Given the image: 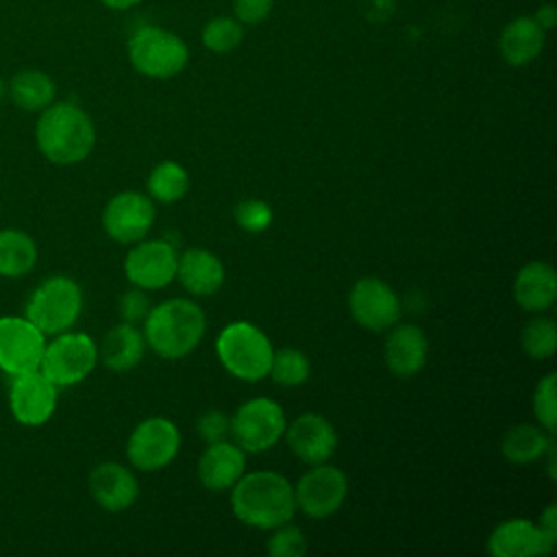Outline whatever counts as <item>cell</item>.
I'll return each mask as SVG.
<instances>
[{
    "label": "cell",
    "instance_id": "obj_27",
    "mask_svg": "<svg viewBox=\"0 0 557 557\" xmlns=\"http://www.w3.org/2000/svg\"><path fill=\"white\" fill-rule=\"evenodd\" d=\"M54 83L39 70H20L9 83L11 100L24 111H44L54 100Z\"/></svg>",
    "mask_w": 557,
    "mask_h": 557
},
{
    "label": "cell",
    "instance_id": "obj_20",
    "mask_svg": "<svg viewBox=\"0 0 557 557\" xmlns=\"http://www.w3.org/2000/svg\"><path fill=\"white\" fill-rule=\"evenodd\" d=\"M516 302L531 313L546 311L557 298V272L546 261L524 263L513 278Z\"/></svg>",
    "mask_w": 557,
    "mask_h": 557
},
{
    "label": "cell",
    "instance_id": "obj_6",
    "mask_svg": "<svg viewBox=\"0 0 557 557\" xmlns=\"http://www.w3.org/2000/svg\"><path fill=\"white\" fill-rule=\"evenodd\" d=\"M98 363V346L87 333L63 331L46 344L39 370L59 387L85 381Z\"/></svg>",
    "mask_w": 557,
    "mask_h": 557
},
{
    "label": "cell",
    "instance_id": "obj_24",
    "mask_svg": "<svg viewBox=\"0 0 557 557\" xmlns=\"http://www.w3.org/2000/svg\"><path fill=\"white\" fill-rule=\"evenodd\" d=\"M544 39V28L535 22V17H516L500 33V57L509 65H527L542 52Z\"/></svg>",
    "mask_w": 557,
    "mask_h": 557
},
{
    "label": "cell",
    "instance_id": "obj_12",
    "mask_svg": "<svg viewBox=\"0 0 557 557\" xmlns=\"http://www.w3.org/2000/svg\"><path fill=\"white\" fill-rule=\"evenodd\" d=\"M352 320L366 331L381 333L400 320L398 294L379 276L359 278L348 294Z\"/></svg>",
    "mask_w": 557,
    "mask_h": 557
},
{
    "label": "cell",
    "instance_id": "obj_13",
    "mask_svg": "<svg viewBox=\"0 0 557 557\" xmlns=\"http://www.w3.org/2000/svg\"><path fill=\"white\" fill-rule=\"evenodd\" d=\"M178 255L174 246L165 239H139L126 252L124 274L144 292L161 289L176 278Z\"/></svg>",
    "mask_w": 557,
    "mask_h": 557
},
{
    "label": "cell",
    "instance_id": "obj_2",
    "mask_svg": "<svg viewBox=\"0 0 557 557\" xmlns=\"http://www.w3.org/2000/svg\"><path fill=\"white\" fill-rule=\"evenodd\" d=\"M35 141L44 159L54 165L85 161L96 146L91 117L74 102L48 104L35 126Z\"/></svg>",
    "mask_w": 557,
    "mask_h": 557
},
{
    "label": "cell",
    "instance_id": "obj_35",
    "mask_svg": "<svg viewBox=\"0 0 557 557\" xmlns=\"http://www.w3.org/2000/svg\"><path fill=\"white\" fill-rule=\"evenodd\" d=\"M117 311H120V315H122L124 322H131V324L144 322V318H146L148 311H150V302H148L146 292L139 289V287H133V289L124 292V294L120 296Z\"/></svg>",
    "mask_w": 557,
    "mask_h": 557
},
{
    "label": "cell",
    "instance_id": "obj_19",
    "mask_svg": "<svg viewBox=\"0 0 557 557\" xmlns=\"http://www.w3.org/2000/svg\"><path fill=\"white\" fill-rule=\"evenodd\" d=\"M246 470V453L226 440L207 444L198 459V479L211 492L231 490Z\"/></svg>",
    "mask_w": 557,
    "mask_h": 557
},
{
    "label": "cell",
    "instance_id": "obj_14",
    "mask_svg": "<svg viewBox=\"0 0 557 557\" xmlns=\"http://www.w3.org/2000/svg\"><path fill=\"white\" fill-rule=\"evenodd\" d=\"M59 387L41 372L30 370L11 376L9 411L24 426H41L57 411Z\"/></svg>",
    "mask_w": 557,
    "mask_h": 557
},
{
    "label": "cell",
    "instance_id": "obj_7",
    "mask_svg": "<svg viewBox=\"0 0 557 557\" xmlns=\"http://www.w3.org/2000/svg\"><path fill=\"white\" fill-rule=\"evenodd\" d=\"M128 59L144 76L172 78L185 67L189 52L178 35L157 26H144L128 41Z\"/></svg>",
    "mask_w": 557,
    "mask_h": 557
},
{
    "label": "cell",
    "instance_id": "obj_25",
    "mask_svg": "<svg viewBox=\"0 0 557 557\" xmlns=\"http://www.w3.org/2000/svg\"><path fill=\"white\" fill-rule=\"evenodd\" d=\"M37 263L35 239L20 228L0 231V276L20 278Z\"/></svg>",
    "mask_w": 557,
    "mask_h": 557
},
{
    "label": "cell",
    "instance_id": "obj_4",
    "mask_svg": "<svg viewBox=\"0 0 557 557\" xmlns=\"http://www.w3.org/2000/svg\"><path fill=\"white\" fill-rule=\"evenodd\" d=\"M215 352L226 372L235 379L255 383L268 376L274 348L259 326L239 320L220 331Z\"/></svg>",
    "mask_w": 557,
    "mask_h": 557
},
{
    "label": "cell",
    "instance_id": "obj_9",
    "mask_svg": "<svg viewBox=\"0 0 557 557\" xmlns=\"http://www.w3.org/2000/svg\"><path fill=\"white\" fill-rule=\"evenodd\" d=\"M181 448L178 426L163 416L141 420L126 442V457L133 468L141 472H154L165 468Z\"/></svg>",
    "mask_w": 557,
    "mask_h": 557
},
{
    "label": "cell",
    "instance_id": "obj_16",
    "mask_svg": "<svg viewBox=\"0 0 557 557\" xmlns=\"http://www.w3.org/2000/svg\"><path fill=\"white\" fill-rule=\"evenodd\" d=\"M289 450L305 463L318 466L331 459L337 448V431L322 413H300L285 426Z\"/></svg>",
    "mask_w": 557,
    "mask_h": 557
},
{
    "label": "cell",
    "instance_id": "obj_10",
    "mask_svg": "<svg viewBox=\"0 0 557 557\" xmlns=\"http://www.w3.org/2000/svg\"><path fill=\"white\" fill-rule=\"evenodd\" d=\"M46 335L26 315H0V370L17 376L39 370Z\"/></svg>",
    "mask_w": 557,
    "mask_h": 557
},
{
    "label": "cell",
    "instance_id": "obj_21",
    "mask_svg": "<svg viewBox=\"0 0 557 557\" xmlns=\"http://www.w3.org/2000/svg\"><path fill=\"white\" fill-rule=\"evenodd\" d=\"M487 550L494 557H533L550 553L537 531V524L527 518L500 522L487 537Z\"/></svg>",
    "mask_w": 557,
    "mask_h": 557
},
{
    "label": "cell",
    "instance_id": "obj_22",
    "mask_svg": "<svg viewBox=\"0 0 557 557\" xmlns=\"http://www.w3.org/2000/svg\"><path fill=\"white\" fill-rule=\"evenodd\" d=\"M176 278L191 296H211L224 285V265L205 248H189L178 257Z\"/></svg>",
    "mask_w": 557,
    "mask_h": 557
},
{
    "label": "cell",
    "instance_id": "obj_3",
    "mask_svg": "<svg viewBox=\"0 0 557 557\" xmlns=\"http://www.w3.org/2000/svg\"><path fill=\"white\" fill-rule=\"evenodd\" d=\"M205 329L202 307L187 298L165 300L144 318L146 346L163 359H181L194 352L205 337Z\"/></svg>",
    "mask_w": 557,
    "mask_h": 557
},
{
    "label": "cell",
    "instance_id": "obj_36",
    "mask_svg": "<svg viewBox=\"0 0 557 557\" xmlns=\"http://www.w3.org/2000/svg\"><path fill=\"white\" fill-rule=\"evenodd\" d=\"M228 429H231V418H226V416H224L222 411H218V409L205 411V413L198 418V422H196V431H198L200 440L207 442V444H213V442L224 440L226 433H228Z\"/></svg>",
    "mask_w": 557,
    "mask_h": 557
},
{
    "label": "cell",
    "instance_id": "obj_37",
    "mask_svg": "<svg viewBox=\"0 0 557 557\" xmlns=\"http://www.w3.org/2000/svg\"><path fill=\"white\" fill-rule=\"evenodd\" d=\"M274 0H235V15L244 24H257L268 17Z\"/></svg>",
    "mask_w": 557,
    "mask_h": 557
},
{
    "label": "cell",
    "instance_id": "obj_32",
    "mask_svg": "<svg viewBox=\"0 0 557 557\" xmlns=\"http://www.w3.org/2000/svg\"><path fill=\"white\" fill-rule=\"evenodd\" d=\"M244 37V28L237 20L231 17H215L205 24L202 28V44L211 52H231L239 46Z\"/></svg>",
    "mask_w": 557,
    "mask_h": 557
},
{
    "label": "cell",
    "instance_id": "obj_28",
    "mask_svg": "<svg viewBox=\"0 0 557 557\" xmlns=\"http://www.w3.org/2000/svg\"><path fill=\"white\" fill-rule=\"evenodd\" d=\"M148 196L157 202L170 205L181 200L189 189V174L176 161H161L148 176Z\"/></svg>",
    "mask_w": 557,
    "mask_h": 557
},
{
    "label": "cell",
    "instance_id": "obj_17",
    "mask_svg": "<svg viewBox=\"0 0 557 557\" xmlns=\"http://www.w3.org/2000/svg\"><path fill=\"white\" fill-rule=\"evenodd\" d=\"M87 485L96 505L111 513L126 511L139 496V485L135 474L117 461L98 463L89 472Z\"/></svg>",
    "mask_w": 557,
    "mask_h": 557
},
{
    "label": "cell",
    "instance_id": "obj_41",
    "mask_svg": "<svg viewBox=\"0 0 557 557\" xmlns=\"http://www.w3.org/2000/svg\"><path fill=\"white\" fill-rule=\"evenodd\" d=\"M4 94H7V85H4V81L0 78V102H2V98H4Z\"/></svg>",
    "mask_w": 557,
    "mask_h": 557
},
{
    "label": "cell",
    "instance_id": "obj_40",
    "mask_svg": "<svg viewBox=\"0 0 557 557\" xmlns=\"http://www.w3.org/2000/svg\"><path fill=\"white\" fill-rule=\"evenodd\" d=\"M100 2H104L111 9H128V7L137 4V2H141V0H100Z\"/></svg>",
    "mask_w": 557,
    "mask_h": 557
},
{
    "label": "cell",
    "instance_id": "obj_39",
    "mask_svg": "<svg viewBox=\"0 0 557 557\" xmlns=\"http://www.w3.org/2000/svg\"><path fill=\"white\" fill-rule=\"evenodd\" d=\"M535 22H537L544 30L553 28V24H555V9H553V4L540 7V11L535 13Z\"/></svg>",
    "mask_w": 557,
    "mask_h": 557
},
{
    "label": "cell",
    "instance_id": "obj_31",
    "mask_svg": "<svg viewBox=\"0 0 557 557\" xmlns=\"http://www.w3.org/2000/svg\"><path fill=\"white\" fill-rule=\"evenodd\" d=\"M557 374L548 372L542 376L533 392V413L540 422V426L555 435L557 426Z\"/></svg>",
    "mask_w": 557,
    "mask_h": 557
},
{
    "label": "cell",
    "instance_id": "obj_18",
    "mask_svg": "<svg viewBox=\"0 0 557 557\" xmlns=\"http://www.w3.org/2000/svg\"><path fill=\"white\" fill-rule=\"evenodd\" d=\"M387 337H385V348H383V357H385V366L389 368L392 374L407 379L418 374L429 357V339L424 335V331L416 324H394L387 329Z\"/></svg>",
    "mask_w": 557,
    "mask_h": 557
},
{
    "label": "cell",
    "instance_id": "obj_38",
    "mask_svg": "<svg viewBox=\"0 0 557 557\" xmlns=\"http://www.w3.org/2000/svg\"><path fill=\"white\" fill-rule=\"evenodd\" d=\"M537 531H540L542 540L546 542V546L553 550L557 544V505L555 503H550L542 511V516L537 520Z\"/></svg>",
    "mask_w": 557,
    "mask_h": 557
},
{
    "label": "cell",
    "instance_id": "obj_26",
    "mask_svg": "<svg viewBox=\"0 0 557 557\" xmlns=\"http://www.w3.org/2000/svg\"><path fill=\"white\" fill-rule=\"evenodd\" d=\"M553 440V433L544 431L542 426L516 424L505 433L500 442V453L511 463H531L546 455Z\"/></svg>",
    "mask_w": 557,
    "mask_h": 557
},
{
    "label": "cell",
    "instance_id": "obj_1",
    "mask_svg": "<svg viewBox=\"0 0 557 557\" xmlns=\"http://www.w3.org/2000/svg\"><path fill=\"white\" fill-rule=\"evenodd\" d=\"M231 507L239 522L270 531L289 522L296 513L294 485L278 472H244L231 487Z\"/></svg>",
    "mask_w": 557,
    "mask_h": 557
},
{
    "label": "cell",
    "instance_id": "obj_33",
    "mask_svg": "<svg viewBox=\"0 0 557 557\" xmlns=\"http://www.w3.org/2000/svg\"><path fill=\"white\" fill-rule=\"evenodd\" d=\"M265 548L272 557H302L307 553V537L298 527L285 522L274 529Z\"/></svg>",
    "mask_w": 557,
    "mask_h": 557
},
{
    "label": "cell",
    "instance_id": "obj_11",
    "mask_svg": "<svg viewBox=\"0 0 557 557\" xmlns=\"http://www.w3.org/2000/svg\"><path fill=\"white\" fill-rule=\"evenodd\" d=\"M346 494L348 479L344 470H339L337 466H329L326 461L305 472L294 487L296 509L315 520L333 516L342 507Z\"/></svg>",
    "mask_w": 557,
    "mask_h": 557
},
{
    "label": "cell",
    "instance_id": "obj_23",
    "mask_svg": "<svg viewBox=\"0 0 557 557\" xmlns=\"http://www.w3.org/2000/svg\"><path fill=\"white\" fill-rule=\"evenodd\" d=\"M146 352L144 331L131 322H120L107 331L102 344L98 346V359L113 372L133 370Z\"/></svg>",
    "mask_w": 557,
    "mask_h": 557
},
{
    "label": "cell",
    "instance_id": "obj_15",
    "mask_svg": "<svg viewBox=\"0 0 557 557\" xmlns=\"http://www.w3.org/2000/svg\"><path fill=\"white\" fill-rule=\"evenodd\" d=\"M157 211L150 196L139 191L115 194L102 211V228L117 244H135L144 239L154 224Z\"/></svg>",
    "mask_w": 557,
    "mask_h": 557
},
{
    "label": "cell",
    "instance_id": "obj_5",
    "mask_svg": "<svg viewBox=\"0 0 557 557\" xmlns=\"http://www.w3.org/2000/svg\"><path fill=\"white\" fill-rule=\"evenodd\" d=\"M83 311L81 285L65 276L54 274L44 278L28 296L24 315L46 335H59L70 331Z\"/></svg>",
    "mask_w": 557,
    "mask_h": 557
},
{
    "label": "cell",
    "instance_id": "obj_34",
    "mask_svg": "<svg viewBox=\"0 0 557 557\" xmlns=\"http://www.w3.org/2000/svg\"><path fill=\"white\" fill-rule=\"evenodd\" d=\"M235 222L239 228H244L246 233H263L270 224H272V209L268 202L257 200V198H248L235 205L233 209Z\"/></svg>",
    "mask_w": 557,
    "mask_h": 557
},
{
    "label": "cell",
    "instance_id": "obj_29",
    "mask_svg": "<svg viewBox=\"0 0 557 557\" xmlns=\"http://www.w3.org/2000/svg\"><path fill=\"white\" fill-rule=\"evenodd\" d=\"M309 372H311V366L307 355L298 348L287 346V348L274 350L268 374L272 376L274 383L283 387H298L309 379Z\"/></svg>",
    "mask_w": 557,
    "mask_h": 557
},
{
    "label": "cell",
    "instance_id": "obj_30",
    "mask_svg": "<svg viewBox=\"0 0 557 557\" xmlns=\"http://www.w3.org/2000/svg\"><path fill=\"white\" fill-rule=\"evenodd\" d=\"M522 350L533 359H548L557 350V324L546 315L531 318L520 333Z\"/></svg>",
    "mask_w": 557,
    "mask_h": 557
},
{
    "label": "cell",
    "instance_id": "obj_8",
    "mask_svg": "<svg viewBox=\"0 0 557 557\" xmlns=\"http://www.w3.org/2000/svg\"><path fill=\"white\" fill-rule=\"evenodd\" d=\"M287 420L283 407L265 396L250 398L231 416V433L244 453H263L285 433Z\"/></svg>",
    "mask_w": 557,
    "mask_h": 557
}]
</instances>
